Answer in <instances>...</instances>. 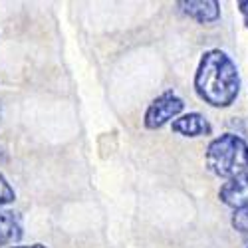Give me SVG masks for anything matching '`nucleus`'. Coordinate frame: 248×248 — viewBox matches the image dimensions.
<instances>
[{"mask_svg": "<svg viewBox=\"0 0 248 248\" xmlns=\"http://www.w3.org/2000/svg\"><path fill=\"white\" fill-rule=\"evenodd\" d=\"M197 95L213 108H229L240 92V76L232 58L222 50H209L195 74Z\"/></svg>", "mask_w": 248, "mask_h": 248, "instance_id": "1", "label": "nucleus"}, {"mask_svg": "<svg viewBox=\"0 0 248 248\" xmlns=\"http://www.w3.org/2000/svg\"><path fill=\"white\" fill-rule=\"evenodd\" d=\"M204 161L213 175L231 181L248 173V143L234 133H224L209 143Z\"/></svg>", "mask_w": 248, "mask_h": 248, "instance_id": "2", "label": "nucleus"}, {"mask_svg": "<svg viewBox=\"0 0 248 248\" xmlns=\"http://www.w3.org/2000/svg\"><path fill=\"white\" fill-rule=\"evenodd\" d=\"M183 109H185V101L173 90H169L149 103L145 117H143V123H145L147 129H159L165 123H169L171 119L175 121V117Z\"/></svg>", "mask_w": 248, "mask_h": 248, "instance_id": "3", "label": "nucleus"}, {"mask_svg": "<svg viewBox=\"0 0 248 248\" xmlns=\"http://www.w3.org/2000/svg\"><path fill=\"white\" fill-rule=\"evenodd\" d=\"M218 199L234 211H248V173L226 181L218 191Z\"/></svg>", "mask_w": 248, "mask_h": 248, "instance_id": "4", "label": "nucleus"}, {"mask_svg": "<svg viewBox=\"0 0 248 248\" xmlns=\"http://www.w3.org/2000/svg\"><path fill=\"white\" fill-rule=\"evenodd\" d=\"M179 6L199 24H211L220 18V4L217 0H185L179 2Z\"/></svg>", "mask_w": 248, "mask_h": 248, "instance_id": "5", "label": "nucleus"}, {"mask_svg": "<svg viewBox=\"0 0 248 248\" xmlns=\"http://www.w3.org/2000/svg\"><path fill=\"white\" fill-rule=\"evenodd\" d=\"M173 131L185 137H201V135H209L213 131L211 123L204 119V115L193 111V113H185L173 121Z\"/></svg>", "mask_w": 248, "mask_h": 248, "instance_id": "6", "label": "nucleus"}, {"mask_svg": "<svg viewBox=\"0 0 248 248\" xmlns=\"http://www.w3.org/2000/svg\"><path fill=\"white\" fill-rule=\"evenodd\" d=\"M22 218L14 211L0 209V248L22 238Z\"/></svg>", "mask_w": 248, "mask_h": 248, "instance_id": "7", "label": "nucleus"}, {"mask_svg": "<svg viewBox=\"0 0 248 248\" xmlns=\"http://www.w3.org/2000/svg\"><path fill=\"white\" fill-rule=\"evenodd\" d=\"M14 199H16L14 189L10 187V183L6 181V177L0 173V209L6 206V204H10V202H14Z\"/></svg>", "mask_w": 248, "mask_h": 248, "instance_id": "8", "label": "nucleus"}, {"mask_svg": "<svg viewBox=\"0 0 248 248\" xmlns=\"http://www.w3.org/2000/svg\"><path fill=\"white\" fill-rule=\"evenodd\" d=\"M232 226L238 232L248 234V211H236L232 215Z\"/></svg>", "mask_w": 248, "mask_h": 248, "instance_id": "9", "label": "nucleus"}, {"mask_svg": "<svg viewBox=\"0 0 248 248\" xmlns=\"http://www.w3.org/2000/svg\"><path fill=\"white\" fill-rule=\"evenodd\" d=\"M238 10H240V14L244 18L246 28H248V0H240V2H238Z\"/></svg>", "mask_w": 248, "mask_h": 248, "instance_id": "10", "label": "nucleus"}, {"mask_svg": "<svg viewBox=\"0 0 248 248\" xmlns=\"http://www.w3.org/2000/svg\"><path fill=\"white\" fill-rule=\"evenodd\" d=\"M10 248H48L44 244H30V246H10Z\"/></svg>", "mask_w": 248, "mask_h": 248, "instance_id": "11", "label": "nucleus"}, {"mask_svg": "<svg viewBox=\"0 0 248 248\" xmlns=\"http://www.w3.org/2000/svg\"><path fill=\"white\" fill-rule=\"evenodd\" d=\"M6 161V153H4V149L2 147H0V165H2Z\"/></svg>", "mask_w": 248, "mask_h": 248, "instance_id": "12", "label": "nucleus"}, {"mask_svg": "<svg viewBox=\"0 0 248 248\" xmlns=\"http://www.w3.org/2000/svg\"><path fill=\"white\" fill-rule=\"evenodd\" d=\"M0 117H2V109H0Z\"/></svg>", "mask_w": 248, "mask_h": 248, "instance_id": "13", "label": "nucleus"}]
</instances>
